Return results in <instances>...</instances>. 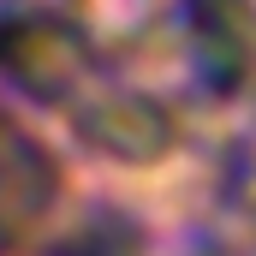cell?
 <instances>
[{"label": "cell", "instance_id": "cell-1", "mask_svg": "<svg viewBox=\"0 0 256 256\" xmlns=\"http://www.w3.org/2000/svg\"><path fill=\"white\" fill-rule=\"evenodd\" d=\"M54 161L24 137L18 126L0 120V244H12L18 232H30L48 202H54Z\"/></svg>", "mask_w": 256, "mask_h": 256}]
</instances>
